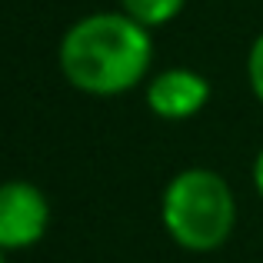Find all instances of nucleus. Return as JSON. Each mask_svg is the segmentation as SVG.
I'll list each match as a JSON object with an SVG mask.
<instances>
[{
    "mask_svg": "<svg viewBox=\"0 0 263 263\" xmlns=\"http://www.w3.org/2000/svg\"><path fill=\"white\" fill-rule=\"evenodd\" d=\"M186 0H120V10L127 17H134L137 24H143L147 30L154 27H163L183 10Z\"/></svg>",
    "mask_w": 263,
    "mask_h": 263,
    "instance_id": "39448f33",
    "label": "nucleus"
},
{
    "mask_svg": "<svg viewBox=\"0 0 263 263\" xmlns=\"http://www.w3.org/2000/svg\"><path fill=\"white\" fill-rule=\"evenodd\" d=\"M247 80H250L253 97L263 103V33L250 44V53H247Z\"/></svg>",
    "mask_w": 263,
    "mask_h": 263,
    "instance_id": "423d86ee",
    "label": "nucleus"
},
{
    "mask_svg": "<svg viewBox=\"0 0 263 263\" xmlns=\"http://www.w3.org/2000/svg\"><path fill=\"white\" fill-rule=\"evenodd\" d=\"M50 227V200L30 180L0 183V250H27L44 240Z\"/></svg>",
    "mask_w": 263,
    "mask_h": 263,
    "instance_id": "7ed1b4c3",
    "label": "nucleus"
},
{
    "mask_svg": "<svg viewBox=\"0 0 263 263\" xmlns=\"http://www.w3.org/2000/svg\"><path fill=\"white\" fill-rule=\"evenodd\" d=\"M253 186H257V193L263 197V150L257 154V160H253Z\"/></svg>",
    "mask_w": 263,
    "mask_h": 263,
    "instance_id": "0eeeda50",
    "label": "nucleus"
},
{
    "mask_svg": "<svg viewBox=\"0 0 263 263\" xmlns=\"http://www.w3.org/2000/svg\"><path fill=\"white\" fill-rule=\"evenodd\" d=\"M160 220L177 247L210 253L220 250L237 227V197L217 170L186 167L163 186Z\"/></svg>",
    "mask_w": 263,
    "mask_h": 263,
    "instance_id": "f03ea898",
    "label": "nucleus"
},
{
    "mask_svg": "<svg viewBox=\"0 0 263 263\" xmlns=\"http://www.w3.org/2000/svg\"><path fill=\"white\" fill-rule=\"evenodd\" d=\"M210 100V80L190 67H167L147 84V107L160 120H190Z\"/></svg>",
    "mask_w": 263,
    "mask_h": 263,
    "instance_id": "20e7f679",
    "label": "nucleus"
},
{
    "mask_svg": "<svg viewBox=\"0 0 263 263\" xmlns=\"http://www.w3.org/2000/svg\"><path fill=\"white\" fill-rule=\"evenodd\" d=\"M57 64L67 84L90 97H120L147 77L154 40L143 24L123 10L87 13L67 27L57 47Z\"/></svg>",
    "mask_w": 263,
    "mask_h": 263,
    "instance_id": "f257e3e1",
    "label": "nucleus"
},
{
    "mask_svg": "<svg viewBox=\"0 0 263 263\" xmlns=\"http://www.w3.org/2000/svg\"><path fill=\"white\" fill-rule=\"evenodd\" d=\"M0 263H7V260H4V250H0Z\"/></svg>",
    "mask_w": 263,
    "mask_h": 263,
    "instance_id": "6e6552de",
    "label": "nucleus"
}]
</instances>
